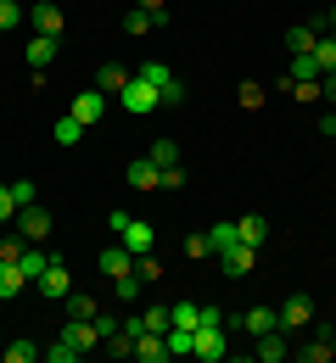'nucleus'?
I'll return each mask as SVG.
<instances>
[{
	"label": "nucleus",
	"mask_w": 336,
	"mask_h": 363,
	"mask_svg": "<svg viewBox=\"0 0 336 363\" xmlns=\"http://www.w3.org/2000/svg\"><path fill=\"white\" fill-rule=\"evenodd\" d=\"M17 23H23V6L17 0H0V34H11Z\"/></svg>",
	"instance_id": "nucleus-37"
},
{
	"label": "nucleus",
	"mask_w": 336,
	"mask_h": 363,
	"mask_svg": "<svg viewBox=\"0 0 336 363\" xmlns=\"http://www.w3.org/2000/svg\"><path fill=\"white\" fill-rule=\"evenodd\" d=\"M168 313H174V324H180V330H196V324H202V308H196V302H174Z\"/></svg>",
	"instance_id": "nucleus-32"
},
{
	"label": "nucleus",
	"mask_w": 336,
	"mask_h": 363,
	"mask_svg": "<svg viewBox=\"0 0 336 363\" xmlns=\"http://www.w3.org/2000/svg\"><path fill=\"white\" fill-rule=\"evenodd\" d=\"M207 235H213V252H224V246H236V224H213Z\"/></svg>",
	"instance_id": "nucleus-40"
},
{
	"label": "nucleus",
	"mask_w": 336,
	"mask_h": 363,
	"mask_svg": "<svg viewBox=\"0 0 336 363\" xmlns=\"http://www.w3.org/2000/svg\"><path fill=\"white\" fill-rule=\"evenodd\" d=\"M291 79H320V62H314V50H291Z\"/></svg>",
	"instance_id": "nucleus-26"
},
{
	"label": "nucleus",
	"mask_w": 336,
	"mask_h": 363,
	"mask_svg": "<svg viewBox=\"0 0 336 363\" xmlns=\"http://www.w3.org/2000/svg\"><path fill=\"white\" fill-rule=\"evenodd\" d=\"M213 257L224 263V274H236V279H241V274L258 263V246H241V240H236V246H224V252H213Z\"/></svg>",
	"instance_id": "nucleus-11"
},
{
	"label": "nucleus",
	"mask_w": 336,
	"mask_h": 363,
	"mask_svg": "<svg viewBox=\"0 0 336 363\" xmlns=\"http://www.w3.org/2000/svg\"><path fill=\"white\" fill-rule=\"evenodd\" d=\"M11 201H17V213H23V207H34V184L17 179V184H11Z\"/></svg>",
	"instance_id": "nucleus-41"
},
{
	"label": "nucleus",
	"mask_w": 336,
	"mask_h": 363,
	"mask_svg": "<svg viewBox=\"0 0 336 363\" xmlns=\"http://www.w3.org/2000/svg\"><path fill=\"white\" fill-rule=\"evenodd\" d=\"M191 341H196V330H180V324H168V358H191Z\"/></svg>",
	"instance_id": "nucleus-24"
},
{
	"label": "nucleus",
	"mask_w": 336,
	"mask_h": 363,
	"mask_svg": "<svg viewBox=\"0 0 336 363\" xmlns=\"http://www.w3.org/2000/svg\"><path fill=\"white\" fill-rule=\"evenodd\" d=\"M67 291H73V274H67V263L50 252V269L40 274V296H50V302H67Z\"/></svg>",
	"instance_id": "nucleus-5"
},
{
	"label": "nucleus",
	"mask_w": 336,
	"mask_h": 363,
	"mask_svg": "<svg viewBox=\"0 0 336 363\" xmlns=\"http://www.w3.org/2000/svg\"><path fill=\"white\" fill-rule=\"evenodd\" d=\"M50 135H56V145H79V135H85V123H79V118L67 112V118H62V123H56Z\"/></svg>",
	"instance_id": "nucleus-29"
},
{
	"label": "nucleus",
	"mask_w": 336,
	"mask_h": 363,
	"mask_svg": "<svg viewBox=\"0 0 336 363\" xmlns=\"http://www.w3.org/2000/svg\"><path fill=\"white\" fill-rule=\"evenodd\" d=\"M96 269L107 274V279H124V274H135V252H129V246H107Z\"/></svg>",
	"instance_id": "nucleus-9"
},
{
	"label": "nucleus",
	"mask_w": 336,
	"mask_h": 363,
	"mask_svg": "<svg viewBox=\"0 0 336 363\" xmlns=\"http://www.w3.org/2000/svg\"><path fill=\"white\" fill-rule=\"evenodd\" d=\"M135 73H141L146 84H157L163 106H180V101H185V84H180V79H174V73H168L163 62H146V67H135Z\"/></svg>",
	"instance_id": "nucleus-2"
},
{
	"label": "nucleus",
	"mask_w": 336,
	"mask_h": 363,
	"mask_svg": "<svg viewBox=\"0 0 336 363\" xmlns=\"http://www.w3.org/2000/svg\"><path fill=\"white\" fill-rule=\"evenodd\" d=\"M17 218V201H11V184H0V224Z\"/></svg>",
	"instance_id": "nucleus-42"
},
{
	"label": "nucleus",
	"mask_w": 336,
	"mask_h": 363,
	"mask_svg": "<svg viewBox=\"0 0 336 363\" xmlns=\"http://www.w3.org/2000/svg\"><path fill=\"white\" fill-rule=\"evenodd\" d=\"M286 330H269V335H258V363H286Z\"/></svg>",
	"instance_id": "nucleus-18"
},
{
	"label": "nucleus",
	"mask_w": 336,
	"mask_h": 363,
	"mask_svg": "<svg viewBox=\"0 0 336 363\" xmlns=\"http://www.w3.org/2000/svg\"><path fill=\"white\" fill-rule=\"evenodd\" d=\"M308 318H314V302H308V296L297 291V296H291L286 308H281V330H303Z\"/></svg>",
	"instance_id": "nucleus-15"
},
{
	"label": "nucleus",
	"mask_w": 336,
	"mask_h": 363,
	"mask_svg": "<svg viewBox=\"0 0 336 363\" xmlns=\"http://www.w3.org/2000/svg\"><path fill=\"white\" fill-rule=\"evenodd\" d=\"M112 285H118V302H141V274H124V279H112Z\"/></svg>",
	"instance_id": "nucleus-35"
},
{
	"label": "nucleus",
	"mask_w": 336,
	"mask_h": 363,
	"mask_svg": "<svg viewBox=\"0 0 336 363\" xmlns=\"http://www.w3.org/2000/svg\"><path fill=\"white\" fill-rule=\"evenodd\" d=\"M96 335H101V347H107V341H118V335H124V318H112V313H96Z\"/></svg>",
	"instance_id": "nucleus-34"
},
{
	"label": "nucleus",
	"mask_w": 336,
	"mask_h": 363,
	"mask_svg": "<svg viewBox=\"0 0 336 363\" xmlns=\"http://www.w3.org/2000/svg\"><path fill=\"white\" fill-rule=\"evenodd\" d=\"M286 45H291V50H314V45H320V34H314V28H291Z\"/></svg>",
	"instance_id": "nucleus-38"
},
{
	"label": "nucleus",
	"mask_w": 336,
	"mask_h": 363,
	"mask_svg": "<svg viewBox=\"0 0 336 363\" xmlns=\"http://www.w3.org/2000/svg\"><path fill=\"white\" fill-rule=\"evenodd\" d=\"M331 358H336V335H331Z\"/></svg>",
	"instance_id": "nucleus-46"
},
{
	"label": "nucleus",
	"mask_w": 336,
	"mask_h": 363,
	"mask_svg": "<svg viewBox=\"0 0 336 363\" xmlns=\"http://www.w3.org/2000/svg\"><path fill=\"white\" fill-rule=\"evenodd\" d=\"M23 246H28L23 235H6V240H0V263H17V257H23Z\"/></svg>",
	"instance_id": "nucleus-39"
},
{
	"label": "nucleus",
	"mask_w": 336,
	"mask_h": 363,
	"mask_svg": "<svg viewBox=\"0 0 336 363\" xmlns=\"http://www.w3.org/2000/svg\"><path fill=\"white\" fill-rule=\"evenodd\" d=\"M67 313H73V318H96L101 308H96V296H90V291H67Z\"/></svg>",
	"instance_id": "nucleus-25"
},
{
	"label": "nucleus",
	"mask_w": 336,
	"mask_h": 363,
	"mask_svg": "<svg viewBox=\"0 0 336 363\" xmlns=\"http://www.w3.org/2000/svg\"><path fill=\"white\" fill-rule=\"evenodd\" d=\"M241 330H246L252 341H258V335H269V330H281V308H264V302H258V308H246V313H241Z\"/></svg>",
	"instance_id": "nucleus-8"
},
{
	"label": "nucleus",
	"mask_w": 336,
	"mask_h": 363,
	"mask_svg": "<svg viewBox=\"0 0 336 363\" xmlns=\"http://www.w3.org/2000/svg\"><path fill=\"white\" fill-rule=\"evenodd\" d=\"M56 45H62V40H50V34H34V40L23 45V62H28V67H50Z\"/></svg>",
	"instance_id": "nucleus-16"
},
{
	"label": "nucleus",
	"mask_w": 336,
	"mask_h": 363,
	"mask_svg": "<svg viewBox=\"0 0 336 363\" xmlns=\"http://www.w3.org/2000/svg\"><path fill=\"white\" fill-rule=\"evenodd\" d=\"M163 358H168V335L141 330V335H135V363H163Z\"/></svg>",
	"instance_id": "nucleus-12"
},
{
	"label": "nucleus",
	"mask_w": 336,
	"mask_h": 363,
	"mask_svg": "<svg viewBox=\"0 0 336 363\" xmlns=\"http://www.w3.org/2000/svg\"><path fill=\"white\" fill-rule=\"evenodd\" d=\"M236 101H241V106H264V90H258V84H241Z\"/></svg>",
	"instance_id": "nucleus-45"
},
{
	"label": "nucleus",
	"mask_w": 336,
	"mask_h": 363,
	"mask_svg": "<svg viewBox=\"0 0 336 363\" xmlns=\"http://www.w3.org/2000/svg\"><path fill=\"white\" fill-rule=\"evenodd\" d=\"M124 28H129V34H146V28H157V17L141 11V6H129V11H124Z\"/></svg>",
	"instance_id": "nucleus-33"
},
{
	"label": "nucleus",
	"mask_w": 336,
	"mask_h": 363,
	"mask_svg": "<svg viewBox=\"0 0 336 363\" xmlns=\"http://www.w3.org/2000/svg\"><path fill=\"white\" fill-rule=\"evenodd\" d=\"M34 358H45V352H40L34 341H23V335H17V341H6V352H0V363H34Z\"/></svg>",
	"instance_id": "nucleus-21"
},
{
	"label": "nucleus",
	"mask_w": 336,
	"mask_h": 363,
	"mask_svg": "<svg viewBox=\"0 0 336 363\" xmlns=\"http://www.w3.org/2000/svg\"><path fill=\"white\" fill-rule=\"evenodd\" d=\"M185 257H196V263H202V257H213V235H207V229L185 235Z\"/></svg>",
	"instance_id": "nucleus-30"
},
{
	"label": "nucleus",
	"mask_w": 336,
	"mask_h": 363,
	"mask_svg": "<svg viewBox=\"0 0 336 363\" xmlns=\"http://www.w3.org/2000/svg\"><path fill=\"white\" fill-rule=\"evenodd\" d=\"M124 179L135 184V190H157V184H163V168H157L151 157H135V162L124 168Z\"/></svg>",
	"instance_id": "nucleus-13"
},
{
	"label": "nucleus",
	"mask_w": 336,
	"mask_h": 363,
	"mask_svg": "<svg viewBox=\"0 0 336 363\" xmlns=\"http://www.w3.org/2000/svg\"><path fill=\"white\" fill-rule=\"evenodd\" d=\"M314 62H320V79H325V73H336V34H325V40L314 45Z\"/></svg>",
	"instance_id": "nucleus-28"
},
{
	"label": "nucleus",
	"mask_w": 336,
	"mask_h": 363,
	"mask_svg": "<svg viewBox=\"0 0 336 363\" xmlns=\"http://www.w3.org/2000/svg\"><path fill=\"white\" fill-rule=\"evenodd\" d=\"M34 28H40V34H50V40H62V6L34 0Z\"/></svg>",
	"instance_id": "nucleus-17"
},
{
	"label": "nucleus",
	"mask_w": 336,
	"mask_h": 363,
	"mask_svg": "<svg viewBox=\"0 0 336 363\" xmlns=\"http://www.w3.org/2000/svg\"><path fill=\"white\" fill-rule=\"evenodd\" d=\"M101 112H107V95H101V90H79V95H73V118H79L85 129L101 123Z\"/></svg>",
	"instance_id": "nucleus-10"
},
{
	"label": "nucleus",
	"mask_w": 336,
	"mask_h": 363,
	"mask_svg": "<svg viewBox=\"0 0 336 363\" xmlns=\"http://www.w3.org/2000/svg\"><path fill=\"white\" fill-rule=\"evenodd\" d=\"M118 101H124V112H135V118H146V112H157V106H163L157 84H146L141 73H135V79L124 84V95H118Z\"/></svg>",
	"instance_id": "nucleus-1"
},
{
	"label": "nucleus",
	"mask_w": 336,
	"mask_h": 363,
	"mask_svg": "<svg viewBox=\"0 0 336 363\" xmlns=\"http://www.w3.org/2000/svg\"><path fill=\"white\" fill-rule=\"evenodd\" d=\"M79 358H85V352H79V347H67L62 335H56V341L45 347V363H79Z\"/></svg>",
	"instance_id": "nucleus-31"
},
{
	"label": "nucleus",
	"mask_w": 336,
	"mask_h": 363,
	"mask_svg": "<svg viewBox=\"0 0 336 363\" xmlns=\"http://www.w3.org/2000/svg\"><path fill=\"white\" fill-rule=\"evenodd\" d=\"M11 224H17V235H23V240H34V246H40V240L50 235V213L40 207V201H34V207H23Z\"/></svg>",
	"instance_id": "nucleus-6"
},
{
	"label": "nucleus",
	"mask_w": 336,
	"mask_h": 363,
	"mask_svg": "<svg viewBox=\"0 0 336 363\" xmlns=\"http://www.w3.org/2000/svg\"><path fill=\"white\" fill-rule=\"evenodd\" d=\"M168 324H174V313H168V308H141V330H157V335H168Z\"/></svg>",
	"instance_id": "nucleus-27"
},
{
	"label": "nucleus",
	"mask_w": 336,
	"mask_h": 363,
	"mask_svg": "<svg viewBox=\"0 0 336 363\" xmlns=\"http://www.w3.org/2000/svg\"><path fill=\"white\" fill-rule=\"evenodd\" d=\"M303 363H331V335L308 341V347H303Z\"/></svg>",
	"instance_id": "nucleus-36"
},
{
	"label": "nucleus",
	"mask_w": 336,
	"mask_h": 363,
	"mask_svg": "<svg viewBox=\"0 0 336 363\" xmlns=\"http://www.w3.org/2000/svg\"><path fill=\"white\" fill-rule=\"evenodd\" d=\"M135 274H141V279H157V274H163V263L146 252V257H135Z\"/></svg>",
	"instance_id": "nucleus-43"
},
{
	"label": "nucleus",
	"mask_w": 336,
	"mask_h": 363,
	"mask_svg": "<svg viewBox=\"0 0 336 363\" xmlns=\"http://www.w3.org/2000/svg\"><path fill=\"white\" fill-rule=\"evenodd\" d=\"M135 73H124L118 62H101V73H96V90L101 95H124V84H129Z\"/></svg>",
	"instance_id": "nucleus-19"
},
{
	"label": "nucleus",
	"mask_w": 336,
	"mask_h": 363,
	"mask_svg": "<svg viewBox=\"0 0 336 363\" xmlns=\"http://www.w3.org/2000/svg\"><path fill=\"white\" fill-rule=\"evenodd\" d=\"M107 224L118 229V240H124V246H129L135 257H146V252H151V229H146L141 218H129V213H112Z\"/></svg>",
	"instance_id": "nucleus-3"
},
{
	"label": "nucleus",
	"mask_w": 336,
	"mask_h": 363,
	"mask_svg": "<svg viewBox=\"0 0 336 363\" xmlns=\"http://www.w3.org/2000/svg\"><path fill=\"white\" fill-rule=\"evenodd\" d=\"M146 157H151L163 174H168V168H180V145H174V140H151V151H146Z\"/></svg>",
	"instance_id": "nucleus-22"
},
{
	"label": "nucleus",
	"mask_w": 336,
	"mask_h": 363,
	"mask_svg": "<svg viewBox=\"0 0 336 363\" xmlns=\"http://www.w3.org/2000/svg\"><path fill=\"white\" fill-rule=\"evenodd\" d=\"M331 34H336V11H331Z\"/></svg>",
	"instance_id": "nucleus-47"
},
{
	"label": "nucleus",
	"mask_w": 336,
	"mask_h": 363,
	"mask_svg": "<svg viewBox=\"0 0 336 363\" xmlns=\"http://www.w3.org/2000/svg\"><path fill=\"white\" fill-rule=\"evenodd\" d=\"M17 269H23V279H28V285H40V274L50 269V252H40V246L28 240V246H23V257H17Z\"/></svg>",
	"instance_id": "nucleus-14"
},
{
	"label": "nucleus",
	"mask_w": 336,
	"mask_h": 363,
	"mask_svg": "<svg viewBox=\"0 0 336 363\" xmlns=\"http://www.w3.org/2000/svg\"><path fill=\"white\" fill-rule=\"evenodd\" d=\"M331 145H336V135H331Z\"/></svg>",
	"instance_id": "nucleus-48"
},
{
	"label": "nucleus",
	"mask_w": 336,
	"mask_h": 363,
	"mask_svg": "<svg viewBox=\"0 0 336 363\" xmlns=\"http://www.w3.org/2000/svg\"><path fill=\"white\" fill-rule=\"evenodd\" d=\"M23 285H28V279H23V269H17V263H0V302H11Z\"/></svg>",
	"instance_id": "nucleus-23"
},
{
	"label": "nucleus",
	"mask_w": 336,
	"mask_h": 363,
	"mask_svg": "<svg viewBox=\"0 0 336 363\" xmlns=\"http://www.w3.org/2000/svg\"><path fill=\"white\" fill-rule=\"evenodd\" d=\"M236 240L241 246H264V240H269V224H264L258 213H246V218H236Z\"/></svg>",
	"instance_id": "nucleus-20"
},
{
	"label": "nucleus",
	"mask_w": 336,
	"mask_h": 363,
	"mask_svg": "<svg viewBox=\"0 0 336 363\" xmlns=\"http://www.w3.org/2000/svg\"><path fill=\"white\" fill-rule=\"evenodd\" d=\"M191 352H196V358H207V363L230 358V341H224V324H196V341H191Z\"/></svg>",
	"instance_id": "nucleus-4"
},
{
	"label": "nucleus",
	"mask_w": 336,
	"mask_h": 363,
	"mask_svg": "<svg viewBox=\"0 0 336 363\" xmlns=\"http://www.w3.org/2000/svg\"><path fill=\"white\" fill-rule=\"evenodd\" d=\"M62 341H67V347H79V352H96V347H101L96 318H67V324H62Z\"/></svg>",
	"instance_id": "nucleus-7"
},
{
	"label": "nucleus",
	"mask_w": 336,
	"mask_h": 363,
	"mask_svg": "<svg viewBox=\"0 0 336 363\" xmlns=\"http://www.w3.org/2000/svg\"><path fill=\"white\" fill-rule=\"evenodd\" d=\"M135 6H141V11H151V17H157V28L168 23V0H135Z\"/></svg>",
	"instance_id": "nucleus-44"
}]
</instances>
